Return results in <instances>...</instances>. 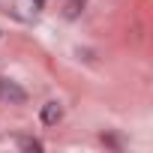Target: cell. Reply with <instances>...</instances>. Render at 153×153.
I'll use <instances>...</instances> for the list:
<instances>
[{"label":"cell","mask_w":153,"mask_h":153,"mask_svg":"<svg viewBox=\"0 0 153 153\" xmlns=\"http://www.w3.org/2000/svg\"><path fill=\"white\" fill-rule=\"evenodd\" d=\"M0 102H6V105H24L27 102V90L18 81H9V78L0 75Z\"/></svg>","instance_id":"cell-1"},{"label":"cell","mask_w":153,"mask_h":153,"mask_svg":"<svg viewBox=\"0 0 153 153\" xmlns=\"http://www.w3.org/2000/svg\"><path fill=\"white\" fill-rule=\"evenodd\" d=\"M39 120H42L45 126H57V123L63 120V105H60L57 99L45 102V105H42V111H39Z\"/></svg>","instance_id":"cell-2"},{"label":"cell","mask_w":153,"mask_h":153,"mask_svg":"<svg viewBox=\"0 0 153 153\" xmlns=\"http://www.w3.org/2000/svg\"><path fill=\"white\" fill-rule=\"evenodd\" d=\"M18 147L30 150V153H42V141H36V138H18Z\"/></svg>","instance_id":"cell-3"},{"label":"cell","mask_w":153,"mask_h":153,"mask_svg":"<svg viewBox=\"0 0 153 153\" xmlns=\"http://www.w3.org/2000/svg\"><path fill=\"white\" fill-rule=\"evenodd\" d=\"M81 6H84V0H72V3L66 6V15H69V18H75V15H78V9H81Z\"/></svg>","instance_id":"cell-4"},{"label":"cell","mask_w":153,"mask_h":153,"mask_svg":"<svg viewBox=\"0 0 153 153\" xmlns=\"http://www.w3.org/2000/svg\"><path fill=\"white\" fill-rule=\"evenodd\" d=\"M33 3H36V9H42V0H33Z\"/></svg>","instance_id":"cell-5"}]
</instances>
